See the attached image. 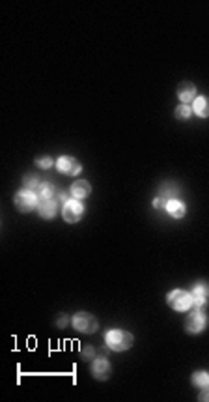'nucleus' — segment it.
<instances>
[{
    "label": "nucleus",
    "mask_w": 209,
    "mask_h": 402,
    "mask_svg": "<svg viewBox=\"0 0 209 402\" xmlns=\"http://www.w3.org/2000/svg\"><path fill=\"white\" fill-rule=\"evenodd\" d=\"M106 346L114 352H125L133 346V335L123 330H110L104 335Z\"/></svg>",
    "instance_id": "1"
},
{
    "label": "nucleus",
    "mask_w": 209,
    "mask_h": 402,
    "mask_svg": "<svg viewBox=\"0 0 209 402\" xmlns=\"http://www.w3.org/2000/svg\"><path fill=\"white\" fill-rule=\"evenodd\" d=\"M168 305L177 313H185L194 305V298L185 290H172L168 296Z\"/></svg>",
    "instance_id": "2"
},
{
    "label": "nucleus",
    "mask_w": 209,
    "mask_h": 402,
    "mask_svg": "<svg viewBox=\"0 0 209 402\" xmlns=\"http://www.w3.org/2000/svg\"><path fill=\"white\" fill-rule=\"evenodd\" d=\"M73 328L81 333H96L99 330V322L94 314L90 313H77L73 316Z\"/></svg>",
    "instance_id": "3"
},
{
    "label": "nucleus",
    "mask_w": 209,
    "mask_h": 402,
    "mask_svg": "<svg viewBox=\"0 0 209 402\" xmlns=\"http://www.w3.org/2000/svg\"><path fill=\"white\" fill-rule=\"evenodd\" d=\"M38 195L34 193V191H30V189H23V191H19V193L15 195V208L19 209V211H23V213H28V211H32L36 206H40L38 204Z\"/></svg>",
    "instance_id": "4"
},
{
    "label": "nucleus",
    "mask_w": 209,
    "mask_h": 402,
    "mask_svg": "<svg viewBox=\"0 0 209 402\" xmlns=\"http://www.w3.org/2000/svg\"><path fill=\"white\" fill-rule=\"evenodd\" d=\"M206 322H208V314L206 311H200V309H194L193 313H189L185 320V330L189 333H200L204 328H206Z\"/></svg>",
    "instance_id": "5"
},
{
    "label": "nucleus",
    "mask_w": 209,
    "mask_h": 402,
    "mask_svg": "<svg viewBox=\"0 0 209 402\" xmlns=\"http://www.w3.org/2000/svg\"><path fill=\"white\" fill-rule=\"evenodd\" d=\"M82 213H84V206H82L81 202H77V199L67 201L64 204V208H62V217H64L67 223H77V221H81Z\"/></svg>",
    "instance_id": "6"
},
{
    "label": "nucleus",
    "mask_w": 209,
    "mask_h": 402,
    "mask_svg": "<svg viewBox=\"0 0 209 402\" xmlns=\"http://www.w3.org/2000/svg\"><path fill=\"white\" fill-rule=\"evenodd\" d=\"M56 169L60 170V172L67 174V176H73V174H79V172H81L82 165L75 159V157H71V155H62V157L56 161Z\"/></svg>",
    "instance_id": "7"
},
{
    "label": "nucleus",
    "mask_w": 209,
    "mask_h": 402,
    "mask_svg": "<svg viewBox=\"0 0 209 402\" xmlns=\"http://www.w3.org/2000/svg\"><path fill=\"white\" fill-rule=\"evenodd\" d=\"M90 372H92V376L96 380H99V382H104V380L110 378V372H112V369H110V363H108V359H96L94 361V365H92V369H90Z\"/></svg>",
    "instance_id": "8"
},
{
    "label": "nucleus",
    "mask_w": 209,
    "mask_h": 402,
    "mask_svg": "<svg viewBox=\"0 0 209 402\" xmlns=\"http://www.w3.org/2000/svg\"><path fill=\"white\" fill-rule=\"evenodd\" d=\"M177 97L181 99V103L189 105L191 101L196 99V86H194L193 82H189V80L181 82V84L177 86Z\"/></svg>",
    "instance_id": "9"
},
{
    "label": "nucleus",
    "mask_w": 209,
    "mask_h": 402,
    "mask_svg": "<svg viewBox=\"0 0 209 402\" xmlns=\"http://www.w3.org/2000/svg\"><path fill=\"white\" fill-rule=\"evenodd\" d=\"M69 193H71L73 199L81 201V199L90 197V193H92V185H90L86 180H77V182L69 187Z\"/></svg>",
    "instance_id": "10"
},
{
    "label": "nucleus",
    "mask_w": 209,
    "mask_h": 402,
    "mask_svg": "<svg viewBox=\"0 0 209 402\" xmlns=\"http://www.w3.org/2000/svg\"><path fill=\"white\" fill-rule=\"evenodd\" d=\"M179 193H181V189H179L176 184H172V182H166V184H162L161 187H159V197L166 202L177 199V195Z\"/></svg>",
    "instance_id": "11"
},
{
    "label": "nucleus",
    "mask_w": 209,
    "mask_h": 402,
    "mask_svg": "<svg viewBox=\"0 0 209 402\" xmlns=\"http://www.w3.org/2000/svg\"><path fill=\"white\" fill-rule=\"evenodd\" d=\"M56 195H58L56 185L51 184V182H43V184H40V187H38V197H40V201H54Z\"/></svg>",
    "instance_id": "12"
},
{
    "label": "nucleus",
    "mask_w": 209,
    "mask_h": 402,
    "mask_svg": "<svg viewBox=\"0 0 209 402\" xmlns=\"http://www.w3.org/2000/svg\"><path fill=\"white\" fill-rule=\"evenodd\" d=\"M166 211H168L170 217L174 219H181L185 215V204L179 201V199H174V201H168L166 204Z\"/></svg>",
    "instance_id": "13"
},
{
    "label": "nucleus",
    "mask_w": 209,
    "mask_h": 402,
    "mask_svg": "<svg viewBox=\"0 0 209 402\" xmlns=\"http://www.w3.org/2000/svg\"><path fill=\"white\" fill-rule=\"evenodd\" d=\"M193 113H196L200 118H209V99L206 96H198L194 99Z\"/></svg>",
    "instance_id": "14"
},
{
    "label": "nucleus",
    "mask_w": 209,
    "mask_h": 402,
    "mask_svg": "<svg viewBox=\"0 0 209 402\" xmlns=\"http://www.w3.org/2000/svg\"><path fill=\"white\" fill-rule=\"evenodd\" d=\"M38 211H40V217L52 219L54 215H56V202L54 201H41L40 206H38Z\"/></svg>",
    "instance_id": "15"
},
{
    "label": "nucleus",
    "mask_w": 209,
    "mask_h": 402,
    "mask_svg": "<svg viewBox=\"0 0 209 402\" xmlns=\"http://www.w3.org/2000/svg\"><path fill=\"white\" fill-rule=\"evenodd\" d=\"M194 301H208L209 299V286L206 282H198L194 286Z\"/></svg>",
    "instance_id": "16"
},
{
    "label": "nucleus",
    "mask_w": 209,
    "mask_h": 402,
    "mask_svg": "<svg viewBox=\"0 0 209 402\" xmlns=\"http://www.w3.org/2000/svg\"><path fill=\"white\" fill-rule=\"evenodd\" d=\"M193 386L194 387H208L209 386V374L208 372H204V370H200V372H194L193 374Z\"/></svg>",
    "instance_id": "17"
},
{
    "label": "nucleus",
    "mask_w": 209,
    "mask_h": 402,
    "mask_svg": "<svg viewBox=\"0 0 209 402\" xmlns=\"http://www.w3.org/2000/svg\"><path fill=\"white\" fill-rule=\"evenodd\" d=\"M174 113H176L177 120H187V118L193 114V111H191V107H189V105L183 103V105H179V107H176V111H174Z\"/></svg>",
    "instance_id": "18"
},
{
    "label": "nucleus",
    "mask_w": 209,
    "mask_h": 402,
    "mask_svg": "<svg viewBox=\"0 0 209 402\" xmlns=\"http://www.w3.org/2000/svg\"><path fill=\"white\" fill-rule=\"evenodd\" d=\"M36 165H38L40 169L47 170L54 165V161H52V157H49V155H41V157H36Z\"/></svg>",
    "instance_id": "19"
},
{
    "label": "nucleus",
    "mask_w": 209,
    "mask_h": 402,
    "mask_svg": "<svg viewBox=\"0 0 209 402\" xmlns=\"http://www.w3.org/2000/svg\"><path fill=\"white\" fill-rule=\"evenodd\" d=\"M81 357H82V359H86V361H90L92 357H96V348H94V346H90V344L82 346V354H81Z\"/></svg>",
    "instance_id": "20"
},
{
    "label": "nucleus",
    "mask_w": 209,
    "mask_h": 402,
    "mask_svg": "<svg viewBox=\"0 0 209 402\" xmlns=\"http://www.w3.org/2000/svg\"><path fill=\"white\" fill-rule=\"evenodd\" d=\"M23 185L26 187V189H36V187H40V184H38V178H34V176H24V182H23Z\"/></svg>",
    "instance_id": "21"
},
{
    "label": "nucleus",
    "mask_w": 209,
    "mask_h": 402,
    "mask_svg": "<svg viewBox=\"0 0 209 402\" xmlns=\"http://www.w3.org/2000/svg\"><path fill=\"white\" fill-rule=\"evenodd\" d=\"M65 326H67V316H65V314H58V316H56V328H62V330H64Z\"/></svg>",
    "instance_id": "22"
},
{
    "label": "nucleus",
    "mask_w": 209,
    "mask_h": 402,
    "mask_svg": "<svg viewBox=\"0 0 209 402\" xmlns=\"http://www.w3.org/2000/svg\"><path fill=\"white\" fill-rule=\"evenodd\" d=\"M200 401H202V402L209 401V386H208V387H204V391H202V395H200Z\"/></svg>",
    "instance_id": "23"
},
{
    "label": "nucleus",
    "mask_w": 209,
    "mask_h": 402,
    "mask_svg": "<svg viewBox=\"0 0 209 402\" xmlns=\"http://www.w3.org/2000/svg\"><path fill=\"white\" fill-rule=\"evenodd\" d=\"M153 206H155V208H157V209L162 208V199H161V197H157V199L153 201Z\"/></svg>",
    "instance_id": "24"
}]
</instances>
